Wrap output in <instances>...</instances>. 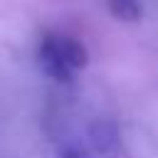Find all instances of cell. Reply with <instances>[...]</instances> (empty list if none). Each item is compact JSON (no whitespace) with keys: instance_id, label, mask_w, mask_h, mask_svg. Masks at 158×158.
<instances>
[{"instance_id":"1","label":"cell","mask_w":158,"mask_h":158,"mask_svg":"<svg viewBox=\"0 0 158 158\" xmlns=\"http://www.w3.org/2000/svg\"><path fill=\"white\" fill-rule=\"evenodd\" d=\"M86 141H89V146H91V151L96 156L109 158V156H114L118 151L121 133H118V128H116L114 121H109V118H94L89 123V128H86Z\"/></svg>"},{"instance_id":"2","label":"cell","mask_w":158,"mask_h":158,"mask_svg":"<svg viewBox=\"0 0 158 158\" xmlns=\"http://www.w3.org/2000/svg\"><path fill=\"white\" fill-rule=\"evenodd\" d=\"M44 37L49 40V44L54 47V52L62 57V62L72 72H79V69H84L89 64V52H86V47L79 40L67 37V35H54V32H47Z\"/></svg>"},{"instance_id":"3","label":"cell","mask_w":158,"mask_h":158,"mask_svg":"<svg viewBox=\"0 0 158 158\" xmlns=\"http://www.w3.org/2000/svg\"><path fill=\"white\" fill-rule=\"evenodd\" d=\"M37 64L42 69L44 77H49L52 81H59V84H69L74 72L62 62V57L54 52V47L49 44V40L42 35L40 37V44H37Z\"/></svg>"},{"instance_id":"4","label":"cell","mask_w":158,"mask_h":158,"mask_svg":"<svg viewBox=\"0 0 158 158\" xmlns=\"http://www.w3.org/2000/svg\"><path fill=\"white\" fill-rule=\"evenodd\" d=\"M106 7H109V15L114 20L126 22V25L141 22V17H143L141 0H106Z\"/></svg>"},{"instance_id":"5","label":"cell","mask_w":158,"mask_h":158,"mask_svg":"<svg viewBox=\"0 0 158 158\" xmlns=\"http://www.w3.org/2000/svg\"><path fill=\"white\" fill-rule=\"evenodd\" d=\"M54 158H81V153H79L74 146H64V148H59V151L54 153Z\"/></svg>"}]
</instances>
